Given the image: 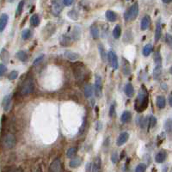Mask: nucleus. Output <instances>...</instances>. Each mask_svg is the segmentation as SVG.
<instances>
[{
    "instance_id": "obj_1",
    "label": "nucleus",
    "mask_w": 172,
    "mask_h": 172,
    "mask_svg": "<svg viewBox=\"0 0 172 172\" xmlns=\"http://www.w3.org/2000/svg\"><path fill=\"white\" fill-rule=\"evenodd\" d=\"M148 104H149L148 92L144 86H142L138 95V97L135 101V109L137 110V112L141 113L147 108Z\"/></svg>"
},
{
    "instance_id": "obj_2",
    "label": "nucleus",
    "mask_w": 172,
    "mask_h": 172,
    "mask_svg": "<svg viewBox=\"0 0 172 172\" xmlns=\"http://www.w3.org/2000/svg\"><path fill=\"white\" fill-rule=\"evenodd\" d=\"M34 90V83L31 77H27L22 83L20 88V93L22 95H28L31 94Z\"/></svg>"
},
{
    "instance_id": "obj_3",
    "label": "nucleus",
    "mask_w": 172,
    "mask_h": 172,
    "mask_svg": "<svg viewBox=\"0 0 172 172\" xmlns=\"http://www.w3.org/2000/svg\"><path fill=\"white\" fill-rule=\"evenodd\" d=\"M138 14H139V5L135 3L132 6L129 7L124 13V20L126 22L134 21L138 17Z\"/></svg>"
},
{
    "instance_id": "obj_4",
    "label": "nucleus",
    "mask_w": 172,
    "mask_h": 172,
    "mask_svg": "<svg viewBox=\"0 0 172 172\" xmlns=\"http://www.w3.org/2000/svg\"><path fill=\"white\" fill-rule=\"evenodd\" d=\"M73 73L77 81H83L84 77V65L82 62H76L72 65Z\"/></svg>"
},
{
    "instance_id": "obj_5",
    "label": "nucleus",
    "mask_w": 172,
    "mask_h": 172,
    "mask_svg": "<svg viewBox=\"0 0 172 172\" xmlns=\"http://www.w3.org/2000/svg\"><path fill=\"white\" fill-rule=\"evenodd\" d=\"M16 137L12 134H6L3 138V145L7 149H12L16 146Z\"/></svg>"
},
{
    "instance_id": "obj_6",
    "label": "nucleus",
    "mask_w": 172,
    "mask_h": 172,
    "mask_svg": "<svg viewBox=\"0 0 172 172\" xmlns=\"http://www.w3.org/2000/svg\"><path fill=\"white\" fill-rule=\"evenodd\" d=\"M95 94L98 98H101L103 95V81L101 77L97 74L95 77Z\"/></svg>"
},
{
    "instance_id": "obj_7",
    "label": "nucleus",
    "mask_w": 172,
    "mask_h": 172,
    "mask_svg": "<svg viewBox=\"0 0 172 172\" xmlns=\"http://www.w3.org/2000/svg\"><path fill=\"white\" fill-rule=\"evenodd\" d=\"M107 60H108L110 65L113 67L114 70H117L118 66H119V63H118V57L116 55V54L114 51H109L107 54Z\"/></svg>"
},
{
    "instance_id": "obj_8",
    "label": "nucleus",
    "mask_w": 172,
    "mask_h": 172,
    "mask_svg": "<svg viewBox=\"0 0 172 172\" xmlns=\"http://www.w3.org/2000/svg\"><path fill=\"white\" fill-rule=\"evenodd\" d=\"M51 10L54 16H59V14L62 11V4L59 0H54L52 2Z\"/></svg>"
},
{
    "instance_id": "obj_9",
    "label": "nucleus",
    "mask_w": 172,
    "mask_h": 172,
    "mask_svg": "<svg viewBox=\"0 0 172 172\" xmlns=\"http://www.w3.org/2000/svg\"><path fill=\"white\" fill-rule=\"evenodd\" d=\"M129 139V134L127 132H123L121 133L119 137L117 138V140H116V145L118 146H123L125 143H126V141L128 140Z\"/></svg>"
},
{
    "instance_id": "obj_10",
    "label": "nucleus",
    "mask_w": 172,
    "mask_h": 172,
    "mask_svg": "<svg viewBox=\"0 0 172 172\" xmlns=\"http://www.w3.org/2000/svg\"><path fill=\"white\" fill-rule=\"evenodd\" d=\"M151 19L150 17V16L148 15H146L142 20H141V23H140V28L142 31H145L146 29L149 28L150 25H151Z\"/></svg>"
},
{
    "instance_id": "obj_11",
    "label": "nucleus",
    "mask_w": 172,
    "mask_h": 172,
    "mask_svg": "<svg viewBox=\"0 0 172 172\" xmlns=\"http://www.w3.org/2000/svg\"><path fill=\"white\" fill-rule=\"evenodd\" d=\"M12 96L10 94V95H7L4 97L3 99V108H4V110L5 111H9L10 108H11V101H12Z\"/></svg>"
},
{
    "instance_id": "obj_12",
    "label": "nucleus",
    "mask_w": 172,
    "mask_h": 172,
    "mask_svg": "<svg viewBox=\"0 0 172 172\" xmlns=\"http://www.w3.org/2000/svg\"><path fill=\"white\" fill-rule=\"evenodd\" d=\"M60 44L63 47H69L71 44V39L67 34H62L60 37Z\"/></svg>"
},
{
    "instance_id": "obj_13",
    "label": "nucleus",
    "mask_w": 172,
    "mask_h": 172,
    "mask_svg": "<svg viewBox=\"0 0 172 172\" xmlns=\"http://www.w3.org/2000/svg\"><path fill=\"white\" fill-rule=\"evenodd\" d=\"M83 94L86 98H91L93 95V87L91 83H85L84 88H83Z\"/></svg>"
},
{
    "instance_id": "obj_14",
    "label": "nucleus",
    "mask_w": 172,
    "mask_h": 172,
    "mask_svg": "<svg viewBox=\"0 0 172 172\" xmlns=\"http://www.w3.org/2000/svg\"><path fill=\"white\" fill-rule=\"evenodd\" d=\"M162 72H163V67H162V64H156V66L153 69V78L155 80H157L161 77L162 76Z\"/></svg>"
},
{
    "instance_id": "obj_15",
    "label": "nucleus",
    "mask_w": 172,
    "mask_h": 172,
    "mask_svg": "<svg viewBox=\"0 0 172 172\" xmlns=\"http://www.w3.org/2000/svg\"><path fill=\"white\" fill-rule=\"evenodd\" d=\"M49 170L51 172H58L61 170V163L60 159H55L52 162L49 167Z\"/></svg>"
},
{
    "instance_id": "obj_16",
    "label": "nucleus",
    "mask_w": 172,
    "mask_h": 172,
    "mask_svg": "<svg viewBox=\"0 0 172 172\" xmlns=\"http://www.w3.org/2000/svg\"><path fill=\"white\" fill-rule=\"evenodd\" d=\"M9 17L7 14L4 13L0 16V32H3L8 23Z\"/></svg>"
},
{
    "instance_id": "obj_17",
    "label": "nucleus",
    "mask_w": 172,
    "mask_h": 172,
    "mask_svg": "<svg viewBox=\"0 0 172 172\" xmlns=\"http://www.w3.org/2000/svg\"><path fill=\"white\" fill-rule=\"evenodd\" d=\"M82 162H83V160H82L81 157H71V161L69 163V166H70V168L75 169V168L79 167L81 165Z\"/></svg>"
},
{
    "instance_id": "obj_18",
    "label": "nucleus",
    "mask_w": 172,
    "mask_h": 172,
    "mask_svg": "<svg viewBox=\"0 0 172 172\" xmlns=\"http://www.w3.org/2000/svg\"><path fill=\"white\" fill-rule=\"evenodd\" d=\"M81 34H82V29H81V27L77 25L74 27L73 30H72V33H71V37L74 40H78L81 37Z\"/></svg>"
},
{
    "instance_id": "obj_19",
    "label": "nucleus",
    "mask_w": 172,
    "mask_h": 172,
    "mask_svg": "<svg viewBox=\"0 0 172 172\" xmlns=\"http://www.w3.org/2000/svg\"><path fill=\"white\" fill-rule=\"evenodd\" d=\"M125 94L128 97H133L134 95V88L132 83H128L126 84L125 86Z\"/></svg>"
},
{
    "instance_id": "obj_20",
    "label": "nucleus",
    "mask_w": 172,
    "mask_h": 172,
    "mask_svg": "<svg viewBox=\"0 0 172 172\" xmlns=\"http://www.w3.org/2000/svg\"><path fill=\"white\" fill-rule=\"evenodd\" d=\"M166 158H167V152L164 151H159V152L156 155V157H155V161H156L157 163H163V162L166 160Z\"/></svg>"
},
{
    "instance_id": "obj_21",
    "label": "nucleus",
    "mask_w": 172,
    "mask_h": 172,
    "mask_svg": "<svg viewBox=\"0 0 172 172\" xmlns=\"http://www.w3.org/2000/svg\"><path fill=\"white\" fill-rule=\"evenodd\" d=\"M65 57L71 61H75V60L79 59L80 55L77 53L72 52V51H65Z\"/></svg>"
},
{
    "instance_id": "obj_22",
    "label": "nucleus",
    "mask_w": 172,
    "mask_h": 172,
    "mask_svg": "<svg viewBox=\"0 0 172 172\" xmlns=\"http://www.w3.org/2000/svg\"><path fill=\"white\" fill-rule=\"evenodd\" d=\"M162 36V25L161 22L158 20L156 24V31H155V41H158Z\"/></svg>"
},
{
    "instance_id": "obj_23",
    "label": "nucleus",
    "mask_w": 172,
    "mask_h": 172,
    "mask_svg": "<svg viewBox=\"0 0 172 172\" xmlns=\"http://www.w3.org/2000/svg\"><path fill=\"white\" fill-rule=\"evenodd\" d=\"M16 57L22 62H27L28 60V54L23 51V50H20L18 51L17 54H16Z\"/></svg>"
},
{
    "instance_id": "obj_24",
    "label": "nucleus",
    "mask_w": 172,
    "mask_h": 172,
    "mask_svg": "<svg viewBox=\"0 0 172 172\" xmlns=\"http://www.w3.org/2000/svg\"><path fill=\"white\" fill-rule=\"evenodd\" d=\"M131 119H132V114H131V112H129L127 110L124 111L122 113L121 116H120V120L124 124L125 123H128L129 121L131 120Z\"/></svg>"
},
{
    "instance_id": "obj_25",
    "label": "nucleus",
    "mask_w": 172,
    "mask_h": 172,
    "mask_svg": "<svg viewBox=\"0 0 172 172\" xmlns=\"http://www.w3.org/2000/svg\"><path fill=\"white\" fill-rule=\"evenodd\" d=\"M105 17L107 20L111 22H114L117 20V14L113 11H107L105 13Z\"/></svg>"
},
{
    "instance_id": "obj_26",
    "label": "nucleus",
    "mask_w": 172,
    "mask_h": 172,
    "mask_svg": "<svg viewBox=\"0 0 172 172\" xmlns=\"http://www.w3.org/2000/svg\"><path fill=\"white\" fill-rule=\"evenodd\" d=\"M101 166H102V160L100 158V157H97L92 163V170L97 172V171H99L100 169H101Z\"/></svg>"
},
{
    "instance_id": "obj_27",
    "label": "nucleus",
    "mask_w": 172,
    "mask_h": 172,
    "mask_svg": "<svg viewBox=\"0 0 172 172\" xmlns=\"http://www.w3.org/2000/svg\"><path fill=\"white\" fill-rule=\"evenodd\" d=\"M137 124L141 128H146L148 125V117H138L137 118Z\"/></svg>"
},
{
    "instance_id": "obj_28",
    "label": "nucleus",
    "mask_w": 172,
    "mask_h": 172,
    "mask_svg": "<svg viewBox=\"0 0 172 172\" xmlns=\"http://www.w3.org/2000/svg\"><path fill=\"white\" fill-rule=\"evenodd\" d=\"M91 34L93 39H97L99 37V28L97 24H92L91 26Z\"/></svg>"
},
{
    "instance_id": "obj_29",
    "label": "nucleus",
    "mask_w": 172,
    "mask_h": 172,
    "mask_svg": "<svg viewBox=\"0 0 172 172\" xmlns=\"http://www.w3.org/2000/svg\"><path fill=\"white\" fill-rule=\"evenodd\" d=\"M156 104L158 108H163L166 105V100L163 96H158L156 100Z\"/></svg>"
},
{
    "instance_id": "obj_30",
    "label": "nucleus",
    "mask_w": 172,
    "mask_h": 172,
    "mask_svg": "<svg viewBox=\"0 0 172 172\" xmlns=\"http://www.w3.org/2000/svg\"><path fill=\"white\" fill-rule=\"evenodd\" d=\"M40 17L37 15V14H34L31 18H30V23L33 27H38L40 25Z\"/></svg>"
},
{
    "instance_id": "obj_31",
    "label": "nucleus",
    "mask_w": 172,
    "mask_h": 172,
    "mask_svg": "<svg viewBox=\"0 0 172 172\" xmlns=\"http://www.w3.org/2000/svg\"><path fill=\"white\" fill-rule=\"evenodd\" d=\"M0 58H1L2 61L5 63H7L9 61V58H10V54L8 53V51L5 48H3L1 53H0Z\"/></svg>"
},
{
    "instance_id": "obj_32",
    "label": "nucleus",
    "mask_w": 172,
    "mask_h": 172,
    "mask_svg": "<svg viewBox=\"0 0 172 172\" xmlns=\"http://www.w3.org/2000/svg\"><path fill=\"white\" fill-rule=\"evenodd\" d=\"M98 51H99V54H100V56H101V59L103 62H105L107 60V54L105 52V49H104V47L102 45V44H98Z\"/></svg>"
},
{
    "instance_id": "obj_33",
    "label": "nucleus",
    "mask_w": 172,
    "mask_h": 172,
    "mask_svg": "<svg viewBox=\"0 0 172 172\" xmlns=\"http://www.w3.org/2000/svg\"><path fill=\"white\" fill-rule=\"evenodd\" d=\"M152 52V45L151 44H146L144 48H143V55L145 57H147L151 54V53Z\"/></svg>"
},
{
    "instance_id": "obj_34",
    "label": "nucleus",
    "mask_w": 172,
    "mask_h": 172,
    "mask_svg": "<svg viewBox=\"0 0 172 172\" xmlns=\"http://www.w3.org/2000/svg\"><path fill=\"white\" fill-rule=\"evenodd\" d=\"M157 124V119L155 116L151 115L150 117H148V131L150 130L151 128H153Z\"/></svg>"
},
{
    "instance_id": "obj_35",
    "label": "nucleus",
    "mask_w": 172,
    "mask_h": 172,
    "mask_svg": "<svg viewBox=\"0 0 172 172\" xmlns=\"http://www.w3.org/2000/svg\"><path fill=\"white\" fill-rule=\"evenodd\" d=\"M24 5H25V0H22V1L19 2V4H18V5H17V11H16V15H17V17H20V16L22 15V12Z\"/></svg>"
},
{
    "instance_id": "obj_36",
    "label": "nucleus",
    "mask_w": 172,
    "mask_h": 172,
    "mask_svg": "<svg viewBox=\"0 0 172 172\" xmlns=\"http://www.w3.org/2000/svg\"><path fill=\"white\" fill-rule=\"evenodd\" d=\"M121 35V28L120 25H116L113 30V36L114 39H119Z\"/></svg>"
},
{
    "instance_id": "obj_37",
    "label": "nucleus",
    "mask_w": 172,
    "mask_h": 172,
    "mask_svg": "<svg viewBox=\"0 0 172 172\" xmlns=\"http://www.w3.org/2000/svg\"><path fill=\"white\" fill-rule=\"evenodd\" d=\"M32 36V31L30 30V29H24V30H22V38L23 39V40H28L30 37Z\"/></svg>"
},
{
    "instance_id": "obj_38",
    "label": "nucleus",
    "mask_w": 172,
    "mask_h": 172,
    "mask_svg": "<svg viewBox=\"0 0 172 172\" xmlns=\"http://www.w3.org/2000/svg\"><path fill=\"white\" fill-rule=\"evenodd\" d=\"M76 154H77V148L76 147H70L66 151V156L69 158H71V157H75Z\"/></svg>"
},
{
    "instance_id": "obj_39",
    "label": "nucleus",
    "mask_w": 172,
    "mask_h": 172,
    "mask_svg": "<svg viewBox=\"0 0 172 172\" xmlns=\"http://www.w3.org/2000/svg\"><path fill=\"white\" fill-rule=\"evenodd\" d=\"M164 129L166 133L168 134H170L171 131H172V123H171V119H168L166 121H165V124H164Z\"/></svg>"
},
{
    "instance_id": "obj_40",
    "label": "nucleus",
    "mask_w": 172,
    "mask_h": 172,
    "mask_svg": "<svg viewBox=\"0 0 172 172\" xmlns=\"http://www.w3.org/2000/svg\"><path fill=\"white\" fill-rule=\"evenodd\" d=\"M153 59H154V61L156 64H162V57H161V54L159 51H157L154 53Z\"/></svg>"
},
{
    "instance_id": "obj_41",
    "label": "nucleus",
    "mask_w": 172,
    "mask_h": 172,
    "mask_svg": "<svg viewBox=\"0 0 172 172\" xmlns=\"http://www.w3.org/2000/svg\"><path fill=\"white\" fill-rule=\"evenodd\" d=\"M146 168H147V166H146V163H139V164L136 166V168H135V172H144V171H146Z\"/></svg>"
},
{
    "instance_id": "obj_42",
    "label": "nucleus",
    "mask_w": 172,
    "mask_h": 172,
    "mask_svg": "<svg viewBox=\"0 0 172 172\" xmlns=\"http://www.w3.org/2000/svg\"><path fill=\"white\" fill-rule=\"evenodd\" d=\"M68 17H69L71 19L74 20V21H76V20L78 19V14H77V12L76 11H74V10H72V11H71L68 12Z\"/></svg>"
},
{
    "instance_id": "obj_43",
    "label": "nucleus",
    "mask_w": 172,
    "mask_h": 172,
    "mask_svg": "<svg viewBox=\"0 0 172 172\" xmlns=\"http://www.w3.org/2000/svg\"><path fill=\"white\" fill-rule=\"evenodd\" d=\"M115 114H116V112H115V103H113V104H111V106L109 108L108 115H109L110 118H113V117L115 116Z\"/></svg>"
},
{
    "instance_id": "obj_44",
    "label": "nucleus",
    "mask_w": 172,
    "mask_h": 172,
    "mask_svg": "<svg viewBox=\"0 0 172 172\" xmlns=\"http://www.w3.org/2000/svg\"><path fill=\"white\" fill-rule=\"evenodd\" d=\"M17 77H18V71H12L8 75V78L10 80H15Z\"/></svg>"
},
{
    "instance_id": "obj_45",
    "label": "nucleus",
    "mask_w": 172,
    "mask_h": 172,
    "mask_svg": "<svg viewBox=\"0 0 172 172\" xmlns=\"http://www.w3.org/2000/svg\"><path fill=\"white\" fill-rule=\"evenodd\" d=\"M119 160V155L117 153V151H114L111 154V161L113 163H116Z\"/></svg>"
},
{
    "instance_id": "obj_46",
    "label": "nucleus",
    "mask_w": 172,
    "mask_h": 172,
    "mask_svg": "<svg viewBox=\"0 0 172 172\" xmlns=\"http://www.w3.org/2000/svg\"><path fill=\"white\" fill-rule=\"evenodd\" d=\"M43 59H44V54H40V56H38V57L34 60L33 65H36L40 64V63L43 60Z\"/></svg>"
},
{
    "instance_id": "obj_47",
    "label": "nucleus",
    "mask_w": 172,
    "mask_h": 172,
    "mask_svg": "<svg viewBox=\"0 0 172 172\" xmlns=\"http://www.w3.org/2000/svg\"><path fill=\"white\" fill-rule=\"evenodd\" d=\"M126 65H123V72L125 75H129V73H130V66H129V65L127 63H126Z\"/></svg>"
},
{
    "instance_id": "obj_48",
    "label": "nucleus",
    "mask_w": 172,
    "mask_h": 172,
    "mask_svg": "<svg viewBox=\"0 0 172 172\" xmlns=\"http://www.w3.org/2000/svg\"><path fill=\"white\" fill-rule=\"evenodd\" d=\"M6 66L4 64H0V77H2L3 75H5V73L6 72Z\"/></svg>"
},
{
    "instance_id": "obj_49",
    "label": "nucleus",
    "mask_w": 172,
    "mask_h": 172,
    "mask_svg": "<svg viewBox=\"0 0 172 172\" xmlns=\"http://www.w3.org/2000/svg\"><path fill=\"white\" fill-rule=\"evenodd\" d=\"M165 41L169 46H171V42H172V37L170 35V34H166L165 35Z\"/></svg>"
},
{
    "instance_id": "obj_50",
    "label": "nucleus",
    "mask_w": 172,
    "mask_h": 172,
    "mask_svg": "<svg viewBox=\"0 0 172 172\" xmlns=\"http://www.w3.org/2000/svg\"><path fill=\"white\" fill-rule=\"evenodd\" d=\"M74 2V0H63V4L65 6H71Z\"/></svg>"
},
{
    "instance_id": "obj_51",
    "label": "nucleus",
    "mask_w": 172,
    "mask_h": 172,
    "mask_svg": "<svg viewBox=\"0 0 172 172\" xmlns=\"http://www.w3.org/2000/svg\"><path fill=\"white\" fill-rule=\"evenodd\" d=\"M101 128H102V123H101V121H99V120L96 121V130L97 131H100Z\"/></svg>"
},
{
    "instance_id": "obj_52",
    "label": "nucleus",
    "mask_w": 172,
    "mask_h": 172,
    "mask_svg": "<svg viewBox=\"0 0 172 172\" xmlns=\"http://www.w3.org/2000/svg\"><path fill=\"white\" fill-rule=\"evenodd\" d=\"M86 170L87 171L92 170V163H88L87 164H86Z\"/></svg>"
},
{
    "instance_id": "obj_53",
    "label": "nucleus",
    "mask_w": 172,
    "mask_h": 172,
    "mask_svg": "<svg viewBox=\"0 0 172 172\" xmlns=\"http://www.w3.org/2000/svg\"><path fill=\"white\" fill-rule=\"evenodd\" d=\"M168 101H169V106H172V94L170 93L168 97Z\"/></svg>"
},
{
    "instance_id": "obj_54",
    "label": "nucleus",
    "mask_w": 172,
    "mask_h": 172,
    "mask_svg": "<svg viewBox=\"0 0 172 172\" xmlns=\"http://www.w3.org/2000/svg\"><path fill=\"white\" fill-rule=\"evenodd\" d=\"M124 157H126V151H121V154H120V156L119 157V159L122 160V159L124 158Z\"/></svg>"
},
{
    "instance_id": "obj_55",
    "label": "nucleus",
    "mask_w": 172,
    "mask_h": 172,
    "mask_svg": "<svg viewBox=\"0 0 172 172\" xmlns=\"http://www.w3.org/2000/svg\"><path fill=\"white\" fill-rule=\"evenodd\" d=\"M162 1H163V3H164V4H169V3H171L172 0H162Z\"/></svg>"
},
{
    "instance_id": "obj_56",
    "label": "nucleus",
    "mask_w": 172,
    "mask_h": 172,
    "mask_svg": "<svg viewBox=\"0 0 172 172\" xmlns=\"http://www.w3.org/2000/svg\"><path fill=\"white\" fill-rule=\"evenodd\" d=\"M10 2H13V0H10Z\"/></svg>"
},
{
    "instance_id": "obj_57",
    "label": "nucleus",
    "mask_w": 172,
    "mask_h": 172,
    "mask_svg": "<svg viewBox=\"0 0 172 172\" xmlns=\"http://www.w3.org/2000/svg\"><path fill=\"white\" fill-rule=\"evenodd\" d=\"M127 1H128V0H127Z\"/></svg>"
}]
</instances>
